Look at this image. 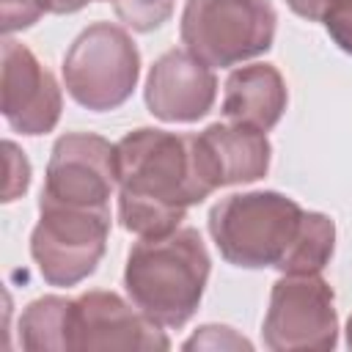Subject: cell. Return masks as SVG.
Here are the masks:
<instances>
[{
  "mask_svg": "<svg viewBox=\"0 0 352 352\" xmlns=\"http://www.w3.org/2000/svg\"><path fill=\"white\" fill-rule=\"evenodd\" d=\"M6 151V179H3V201H14L19 198L28 184H30V162L25 157V151L16 148V143L6 140L3 143Z\"/></svg>",
  "mask_w": 352,
  "mask_h": 352,
  "instance_id": "obj_16",
  "label": "cell"
},
{
  "mask_svg": "<svg viewBox=\"0 0 352 352\" xmlns=\"http://www.w3.org/2000/svg\"><path fill=\"white\" fill-rule=\"evenodd\" d=\"M118 217L140 239L179 228L187 209L214 192L195 135L135 129L116 143Z\"/></svg>",
  "mask_w": 352,
  "mask_h": 352,
  "instance_id": "obj_1",
  "label": "cell"
},
{
  "mask_svg": "<svg viewBox=\"0 0 352 352\" xmlns=\"http://www.w3.org/2000/svg\"><path fill=\"white\" fill-rule=\"evenodd\" d=\"M319 22H322L324 30L330 33V38H333L344 52L352 55V0H338V3H333V6L322 14Z\"/></svg>",
  "mask_w": 352,
  "mask_h": 352,
  "instance_id": "obj_17",
  "label": "cell"
},
{
  "mask_svg": "<svg viewBox=\"0 0 352 352\" xmlns=\"http://www.w3.org/2000/svg\"><path fill=\"white\" fill-rule=\"evenodd\" d=\"M140 55L129 33L110 22L85 28L63 58V80L72 99L104 113L124 104L138 82Z\"/></svg>",
  "mask_w": 352,
  "mask_h": 352,
  "instance_id": "obj_5",
  "label": "cell"
},
{
  "mask_svg": "<svg viewBox=\"0 0 352 352\" xmlns=\"http://www.w3.org/2000/svg\"><path fill=\"white\" fill-rule=\"evenodd\" d=\"M217 94L212 66L184 50L165 52L148 72L146 104L162 121H198L204 118Z\"/></svg>",
  "mask_w": 352,
  "mask_h": 352,
  "instance_id": "obj_11",
  "label": "cell"
},
{
  "mask_svg": "<svg viewBox=\"0 0 352 352\" xmlns=\"http://www.w3.org/2000/svg\"><path fill=\"white\" fill-rule=\"evenodd\" d=\"M3 116L22 135H44L60 118V88L19 41H3Z\"/></svg>",
  "mask_w": 352,
  "mask_h": 352,
  "instance_id": "obj_10",
  "label": "cell"
},
{
  "mask_svg": "<svg viewBox=\"0 0 352 352\" xmlns=\"http://www.w3.org/2000/svg\"><path fill=\"white\" fill-rule=\"evenodd\" d=\"M286 3H289V8H292L294 14H300L302 19L319 22L322 14H324L333 3H338V0H286Z\"/></svg>",
  "mask_w": 352,
  "mask_h": 352,
  "instance_id": "obj_19",
  "label": "cell"
},
{
  "mask_svg": "<svg viewBox=\"0 0 352 352\" xmlns=\"http://www.w3.org/2000/svg\"><path fill=\"white\" fill-rule=\"evenodd\" d=\"M116 184V146L99 135L72 132L52 146L41 201L107 206Z\"/></svg>",
  "mask_w": 352,
  "mask_h": 352,
  "instance_id": "obj_9",
  "label": "cell"
},
{
  "mask_svg": "<svg viewBox=\"0 0 352 352\" xmlns=\"http://www.w3.org/2000/svg\"><path fill=\"white\" fill-rule=\"evenodd\" d=\"M333 239H336L333 220L327 214H319V212H305L300 236H297L286 264L280 267V272H286V275H316L333 256Z\"/></svg>",
  "mask_w": 352,
  "mask_h": 352,
  "instance_id": "obj_14",
  "label": "cell"
},
{
  "mask_svg": "<svg viewBox=\"0 0 352 352\" xmlns=\"http://www.w3.org/2000/svg\"><path fill=\"white\" fill-rule=\"evenodd\" d=\"M38 223L30 236V253L52 286H74L88 278L107 245L110 209L107 206H69L38 204Z\"/></svg>",
  "mask_w": 352,
  "mask_h": 352,
  "instance_id": "obj_6",
  "label": "cell"
},
{
  "mask_svg": "<svg viewBox=\"0 0 352 352\" xmlns=\"http://www.w3.org/2000/svg\"><path fill=\"white\" fill-rule=\"evenodd\" d=\"M165 349L160 324L132 311L113 292H88L66 302L60 349Z\"/></svg>",
  "mask_w": 352,
  "mask_h": 352,
  "instance_id": "obj_8",
  "label": "cell"
},
{
  "mask_svg": "<svg viewBox=\"0 0 352 352\" xmlns=\"http://www.w3.org/2000/svg\"><path fill=\"white\" fill-rule=\"evenodd\" d=\"M275 8L270 0H187L182 41L206 66H234L272 47Z\"/></svg>",
  "mask_w": 352,
  "mask_h": 352,
  "instance_id": "obj_4",
  "label": "cell"
},
{
  "mask_svg": "<svg viewBox=\"0 0 352 352\" xmlns=\"http://www.w3.org/2000/svg\"><path fill=\"white\" fill-rule=\"evenodd\" d=\"M209 253L195 228L140 239L126 258L124 286L135 308L160 327H182L198 308Z\"/></svg>",
  "mask_w": 352,
  "mask_h": 352,
  "instance_id": "obj_2",
  "label": "cell"
},
{
  "mask_svg": "<svg viewBox=\"0 0 352 352\" xmlns=\"http://www.w3.org/2000/svg\"><path fill=\"white\" fill-rule=\"evenodd\" d=\"M336 308L330 286L316 275H286L275 283L264 336L272 349H327L336 344Z\"/></svg>",
  "mask_w": 352,
  "mask_h": 352,
  "instance_id": "obj_7",
  "label": "cell"
},
{
  "mask_svg": "<svg viewBox=\"0 0 352 352\" xmlns=\"http://www.w3.org/2000/svg\"><path fill=\"white\" fill-rule=\"evenodd\" d=\"M286 110V82L270 63H253L231 72L223 94V116L253 129H272Z\"/></svg>",
  "mask_w": 352,
  "mask_h": 352,
  "instance_id": "obj_13",
  "label": "cell"
},
{
  "mask_svg": "<svg viewBox=\"0 0 352 352\" xmlns=\"http://www.w3.org/2000/svg\"><path fill=\"white\" fill-rule=\"evenodd\" d=\"M302 220L300 204L280 192H245L212 206L209 231L228 264L280 270L300 236Z\"/></svg>",
  "mask_w": 352,
  "mask_h": 352,
  "instance_id": "obj_3",
  "label": "cell"
},
{
  "mask_svg": "<svg viewBox=\"0 0 352 352\" xmlns=\"http://www.w3.org/2000/svg\"><path fill=\"white\" fill-rule=\"evenodd\" d=\"M198 138V148L214 187L261 179L270 168V140L245 124H212Z\"/></svg>",
  "mask_w": 352,
  "mask_h": 352,
  "instance_id": "obj_12",
  "label": "cell"
},
{
  "mask_svg": "<svg viewBox=\"0 0 352 352\" xmlns=\"http://www.w3.org/2000/svg\"><path fill=\"white\" fill-rule=\"evenodd\" d=\"M41 14L44 8L38 6V0H3V30L14 33L30 28Z\"/></svg>",
  "mask_w": 352,
  "mask_h": 352,
  "instance_id": "obj_18",
  "label": "cell"
},
{
  "mask_svg": "<svg viewBox=\"0 0 352 352\" xmlns=\"http://www.w3.org/2000/svg\"><path fill=\"white\" fill-rule=\"evenodd\" d=\"M110 3L126 28L138 33H148L170 19L176 0H110Z\"/></svg>",
  "mask_w": 352,
  "mask_h": 352,
  "instance_id": "obj_15",
  "label": "cell"
},
{
  "mask_svg": "<svg viewBox=\"0 0 352 352\" xmlns=\"http://www.w3.org/2000/svg\"><path fill=\"white\" fill-rule=\"evenodd\" d=\"M346 330H349V346H352V319H349V327Z\"/></svg>",
  "mask_w": 352,
  "mask_h": 352,
  "instance_id": "obj_21",
  "label": "cell"
},
{
  "mask_svg": "<svg viewBox=\"0 0 352 352\" xmlns=\"http://www.w3.org/2000/svg\"><path fill=\"white\" fill-rule=\"evenodd\" d=\"M91 0H38L44 14H72V11H80Z\"/></svg>",
  "mask_w": 352,
  "mask_h": 352,
  "instance_id": "obj_20",
  "label": "cell"
}]
</instances>
